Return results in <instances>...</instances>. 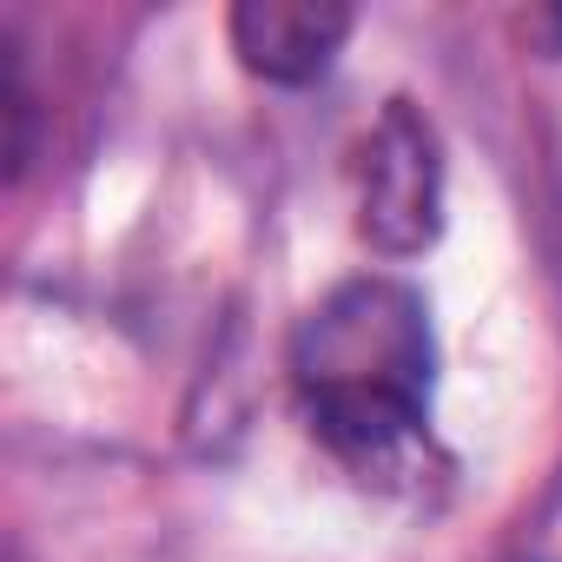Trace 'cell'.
I'll return each instance as SVG.
<instances>
[{"label":"cell","mask_w":562,"mask_h":562,"mask_svg":"<svg viewBox=\"0 0 562 562\" xmlns=\"http://www.w3.org/2000/svg\"><path fill=\"white\" fill-rule=\"evenodd\" d=\"M292 371L318 437L358 470H391L424 437V397H430L424 299L397 278H351L299 325Z\"/></svg>","instance_id":"6da1fadb"},{"label":"cell","mask_w":562,"mask_h":562,"mask_svg":"<svg viewBox=\"0 0 562 562\" xmlns=\"http://www.w3.org/2000/svg\"><path fill=\"white\" fill-rule=\"evenodd\" d=\"M358 232L384 258H417L443 232V153H437V126L411 100H391L364 146Z\"/></svg>","instance_id":"7a4b0ae2"},{"label":"cell","mask_w":562,"mask_h":562,"mask_svg":"<svg viewBox=\"0 0 562 562\" xmlns=\"http://www.w3.org/2000/svg\"><path fill=\"white\" fill-rule=\"evenodd\" d=\"M351 21L358 14L338 8V0H238L232 47L258 80L305 87L338 60V47L351 41Z\"/></svg>","instance_id":"3957f363"}]
</instances>
